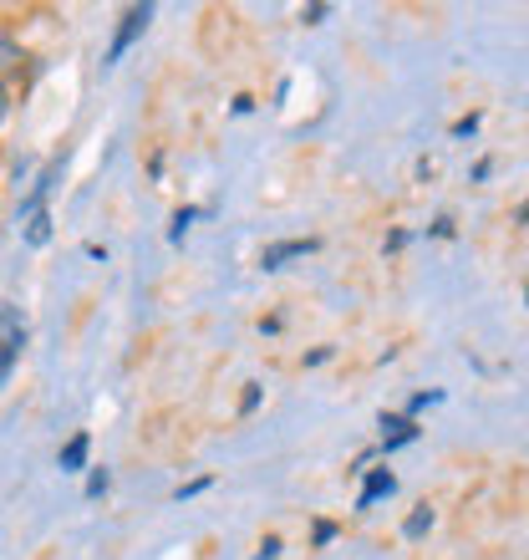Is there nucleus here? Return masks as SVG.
<instances>
[{
    "mask_svg": "<svg viewBox=\"0 0 529 560\" xmlns=\"http://www.w3.org/2000/svg\"><path fill=\"white\" fill-rule=\"evenodd\" d=\"M280 556V540H275V535H270V540H264V546H260V560H275Z\"/></svg>",
    "mask_w": 529,
    "mask_h": 560,
    "instance_id": "1a4fd4ad",
    "label": "nucleus"
},
{
    "mask_svg": "<svg viewBox=\"0 0 529 560\" xmlns=\"http://www.w3.org/2000/svg\"><path fill=\"white\" fill-rule=\"evenodd\" d=\"M82 464H87V433H77V439L61 448V474H77Z\"/></svg>",
    "mask_w": 529,
    "mask_h": 560,
    "instance_id": "39448f33",
    "label": "nucleus"
},
{
    "mask_svg": "<svg viewBox=\"0 0 529 560\" xmlns=\"http://www.w3.org/2000/svg\"><path fill=\"white\" fill-rule=\"evenodd\" d=\"M392 489H397V479H392V474H387V469H377V474H372V479H367V489L356 494V510H372V504L383 500V494H392Z\"/></svg>",
    "mask_w": 529,
    "mask_h": 560,
    "instance_id": "20e7f679",
    "label": "nucleus"
},
{
    "mask_svg": "<svg viewBox=\"0 0 529 560\" xmlns=\"http://www.w3.org/2000/svg\"><path fill=\"white\" fill-rule=\"evenodd\" d=\"M148 21H153V5H128V15H122L118 36H113V46H107V61H118L122 51H128V46L148 31Z\"/></svg>",
    "mask_w": 529,
    "mask_h": 560,
    "instance_id": "f03ea898",
    "label": "nucleus"
},
{
    "mask_svg": "<svg viewBox=\"0 0 529 560\" xmlns=\"http://www.w3.org/2000/svg\"><path fill=\"white\" fill-rule=\"evenodd\" d=\"M46 240H51V214L36 209V214H26V245H46Z\"/></svg>",
    "mask_w": 529,
    "mask_h": 560,
    "instance_id": "423d86ee",
    "label": "nucleus"
},
{
    "mask_svg": "<svg viewBox=\"0 0 529 560\" xmlns=\"http://www.w3.org/2000/svg\"><path fill=\"white\" fill-rule=\"evenodd\" d=\"M21 347H26V322L15 306H0V387L21 362Z\"/></svg>",
    "mask_w": 529,
    "mask_h": 560,
    "instance_id": "f257e3e1",
    "label": "nucleus"
},
{
    "mask_svg": "<svg viewBox=\"0 0 529 560\" xmlns=\"http://www.w3.org/2000/svg\"><path fill=\"white\" fill-rule=\"evenodd\" d=\"M316 250V240H280V245H270V250L260 255V266L264 270H280L285 260H301V255Z\"/></svg>",
    "mask_w": 529,
    "mask_h": 560,
    "instance_id": "7ed1b4c3",
    "label": "nucleus"
},
{
    "mask_svg": "<svg viewBox=\"0 0 529 560\" xmlns=\"http://www.w3.org/2000/svg\"><path fill=\"white\" fill-rule=\"evenodd\" d=\"M5 113H11V97H5V88H0V122H5Z\"/></svg>",
    "mask_w": 529,
    "mask_h": 560,
    "instance_id": "9b49d317",
    "label": "nucleus"
},
{
    "mask_svg": "<svg viewBox=\"0 0 529 560\" xmlns=\"http://www.w3.org/2000/svg\"><path fill=\"white\" fill-rule=\"evenodd\" d=\"M193 214H199V209H178V220H174V235H184V230H189V220Z\"/></svg>",
    "mask_w": 529,
    "mask_h": 560,
    "instance_id": "6e6552de",
    "label": "nucleus"
},
{
    "mask_svg": "<svg viewBox=\"0 0 529 560\" xmlns=\"http://www.w3.org/2000/svg\"><path fill=\"white\" fill-rule=\"evenodd\" d=\"M427 525H433V510H427V504H423V510H418V515L408 520V535H423Z\"/></svg>",
    "mask_w": 529,
    "mask_h": 560,
    "instance_id": "0eeeda50",
    "label": "nucleus"
},
{
    "mask_svg": "<svg viewBox=\"0 0 529 560\" xmlns=\"http://www.w3.org/2000/svg\"><path fill=\"white\" fill-rule=\"evenodd\" d=\"M5 67H15V46H0V72H5Z\"/></svg>",
    "mask_w": 529,
    "mask_h": 560,
    "instance_id": "9d476101",
    "label": "nucleus"
}]
</instances>
